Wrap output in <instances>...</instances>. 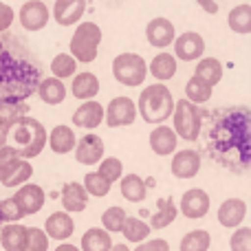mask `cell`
I'll use <instances>...</instances> for the list:
<instances>
[{"label": "cell", "mask_w": 251, "mask_h": 251, "mask_svg": "<svg viewBox=\"0 0 251 251\" xmlns=\"http://www.w3.org/2000/svg\"><path fill=\"white\" fill-rule=\"evenodd\" d=\"M82 187L86 190L88 196H95V199H104V196L110 192V183L97 172H88L86 176H84Z\"/></svg>", "instance_id": "f35d334b"}, {"label": "cell", "mask_w": 251, "mask_h": 251, "mask_svg": "<svg viewBox=\"0 0 251 251\" xmlns=\"http://www.w3.org/2000/svg\"><path fill=\"white\" fill-rule=\"evenodd\" d=\"M227 25H229V29L234 31V33H251V4H238V7H234L229 11V16H227Z\"/></svg>", "instance_id": "d6a6232c"}, {"label": "cell", "mask_w": 251, "mask_h": 251, "mask_svg": "<svg viewBox=\"0 0 251 251\" xmlns=\"http://www.w3.org/2000/svg\"><path fill=\"white\" fill-rule=\"evenodd\" d=\"M126 218H128V214H126L124 207H117V205H113V207H108L104 214H101V229L108 231L110 236L113 234H119L126 223Z\"/></svg>", "instance_id": "8d00e7d4"}, {"label": "cell", "mask_w": 251, "mask_h": 251, "mask_svg": "<svg viewBox=\"0 0 251 251\" xmlns=\"http://www.w3.org/2000/svg\"><path fill=\"white\" fill-rule=\"evenodd\" d=\"M18 18H20V26L25 31H40L49 25L51 11H49V7L42 0H26L20 7Z\"/></svg>", "instance_id": "7c38bea8"}, {"label": "cell", "mask_w": 251, "mask_h": 251, "mask_svg": "<svg viewBox=\"0 0 251 251\" xmlns=\"http://www.w3.org/2000/svg\"><path fill=\"white\" fill-rule=\"evenodd\" d=\"M75 71H77V62L69 55V53H57L51 62V73L55 79H66V77H73Z\"/></svg>", "instance_id": "74e56055"}, {"label": "cell", "mask_w": 251, "mask_h": 251, "mask_svg": "<svg viewBox=\"0 0 251 251\" xmlns=\"http://www.w3.org/2000/svg\"><path fill=\"white\" fill-rule=\"evenodd\" d=\"M75 161L82 165H95L104 159V141L100 134H84L77 143H75Z\"/></svg>", "instance_id": "5bb4252c"}, {"label": "cell", "mask_w": 251, "mask_h": 251, "mask_svg": "<svg viewBox=\"0 0 251 251\" xmlns=\"http://www.w3.org/2000/svg\"><path fill=\"white\" fill-rule=\"evenodd\" d=\"M86 11V0H55L53 4V18L62 26H73L82 20Z\"/></svg>", "instance_id": "e0dca14e"}, {"label": "cell", "mask_w": 251, "mask_h": 251, "mask_svg": "<svg viewBox=\"0 0 251 251\" xmlns=\"http://www.w3.org/2000/svg\"><path fill=\"white\" fill-rule=\"evenodd\" d=\"M44 234L47 238H53V240H69L75 231V223L71 218V214L66 212H53L51 216L47 218L44 223Z\"/></svg>", "instance_id": "ffe728a7"}, {"label": "cell", "mask_w": 251, "mask_h": 251, "mask_svg": "<svg viewBox=\"0 0 251 251\" xmlns=\"http://www.w3.org/2000/svg\"><path fill=\"white\" fill-rule=\"evenodd\" d=\"M33 176V165L20 159L13 146L0 148V183L4 187H20Z\"/></svg>", "instance_id": "8992f818"}, {"label": "cell", "mask_w": 251, "mask_h": 251, "mask_svg": "<svg viewBox=\"0 0 251 251\" xmlns=\"http://www.w3.org/2000/svg\"><path fill=\"white\" fill-rule=\"evenodd\" d=\"M119 190H122V196L130 203H141L148 196V185L139 174H126V176L119 178Z\"/></svg>", "instance_id": "83f0119b"}, {"label": "cell", "mask_w": 251, "mask_h": 251, "mask_svg": "<svg viewBox=\"0 0 251 251\" xmlns=\"http://www.w3.org/2000/svg\"><path fill=\"white\" fill-rule=\"evenodd\" d=\"M146 38L154 49H168L176 38V29L168 18H154L146 26Z\"/></svg>", "instance_id": "2e32d148"}, {"label": "cell", "mask_w": 251, "mask_h": 251, "mask_svg": "<svg viewBox=\"0 0 251 251\" xmlns=\"http://www.w3.org/2000/svg\"><path fill=\"white\" fill-rule=\"evenodd\" d=\"M176 143H178V137L174 134V130L165 124L156 126L150 132V148H152V152L159 156L174 154V152H176Z\"/></svg>", "instance_id": "7402d4cb"}, {"label": "cell", "mask_w": 251, "mask_h": 251, "mask_svg": "<svg viewBox=\"0 0 251 251\" xmlns=\"http://www.w3.org/2000/svg\"><path fill=\"white\" fill-rule=\"evenodd\" d=\"M42 82V66L13 35L0 38V100L26 101Z\"/></svg>", "instance_id": "7a4b0ae2"}, {"label": "cell", "mask_w": 251, "mask_h": 251, "mask_svg": "<svg viewBox=\"0 0 251 251\" xmlns=\"http://www.w3.org/2000/svg\"><path fill=\"white\" fill-rule=\"evenodd\" d=\"M134 251H170V243L163 238H152L146 243H139Z\"/></svg>", "instance_id": "ee69618b"}, {"label": "cell", "mask_w": 251, "mask_h": 251, "mask_svg": "<svg viewBox=\"0 0 251 251\" xmlns=\"http://www.w3.org/2000/svg\"><path fill=\"white\" fill-rule=\"evenodd\" d=\"M55 251H79L75 245H71V243H62V245H57V249Z\"/></svg>", "instance_id": "7dc6e473"}, {"label": "cell", "mask_w": 251, "mask_h": 251, "mask_svg": "<svg viewBox=\"0 0 251 251\" xmlns=\"http://www.w3.org/2000/svg\"><path fill=\"white\" fill-rule=\"evenodd\" d=\"M60 201H62V207H64L66 214H79L86 209L88 194L82 187V183L71 181V183H64V187H62Z\"/></svg>", "instance_id": "d6986e66"}, {"label": "cell", "mask_w": 251, "mask_h": 251, "mask_svg": "<svg viewBox=\"0 0 251 251\" xmlns=\"http://www.w3.org/2000/svg\"><path fill=\"white\" fill-rule=\"evenodd\" d=\"M110 247H113V238L108 231H104L101 227H91L82 236V249L79 251H110Z\"/></svg>", "instance_id": "1f68e13d"}, {"label": "cell", "mask_w": 251, "mask_h": 251, "mask_svg": "<svg viewBox=\"0 0 251 251\" xmlns=\"http://www.w3.org/2000/svg\"><path fill=\"white\" fill-rule=\"evenodd\" d=\"M71 93H73V97L75 100H79V101L95 100L97 93H100V79H97V75H93L91 71L75 73L73 75V84H71Z\"/></svg>", "instance_id": "cb8c5ba5"}, {"label": "cell", "mask_w": 251, "mask_h": 251, "mask_svg": "<svg viewBox=\"0 0 251 251\" xmlns=\"http://www.w3.org/2000/svg\"><path fill=\"white\" fill-rule=\"evenodd\" d=\"M47 128L44 124H40L33 117H20L9 130V137L16 141V150L20 154V159L29 161L42 154V150L47 148Z\"/></svg>", "instance_id": "277c9868"}, {"label": "cell", "mask_w": 251, "mask_h": 251, "mask_svg": "<svg viewBox=\"0 0 251 251\" xmlns=\"http://www.w3.org/2000/svg\"><path fill=\"white\" fill-rule=\"evenodd\" d=\"M212 245V236L205 229H192L181 238L178 251H207Z\"/></svg>", "instance_id": "e575fe53"}, {"label": "cell", "mask_w": 251, "mask_h": 251, "mask_svg": "<svg viewBox=\"0 0 251 251\" xmlns=\"http://www.w3.org/2000/svg\"><path fill=\"white\" fill-rule=\"evenodd\" d=\"M174 57L181 62H196L205 53V40L196 31H185L178 38H174Z\"/></svg>", "instance_id": "30bf717a"}, {"label": "cell", "mask_w": 251, "mask_h": 251, "mask_svg": "<svg viewBox=\"0 0 251 251\" xmlns=\"http://www.w3.org/2000/svg\"><path fill=\"white\" fill-rule=\"evenodd\" d=\"M185 100L194 106L207 104V101L212 100V86H207L203 79H199L194 75V77L187 79V84H185Z\"/></svg>", "instance_id": "836d02e7"}, {"label": "cell", "mask_w": 251, "mask_h": 251, "mask_svg": "<svg viewBox=\"0 0 251 251\" xmlns=\"http://www.w3.org/2000/svg\"><path fill=\"white\" fill-rule=\"evenodd\" d=\"M29 115V104L20 100H0V148L7 146L9 130L20 117Z\"/></svg>", "instance_id": "4fadbf2b"}, {"label": "cell", "mask_w": 251, "mask_h": 251, "mask_svg": "<svg viewBox=\"0 0 251 251\" xmlns=\"http://www.w3.org/2000/svg\"><path fill=\"white\" fill-rule=\"evenodd\" d=\"M156 212L150 216V229H165V227H170L174 221H176L178 216V209H176V203H174L172 196H168V199H159L156 201Z\"/></svg>", "instance_id": "4316f807"}, {"label": "cell", "mask_w": 251, "mask_h": 251, "mask_svg": "<svg viewBox=\"0 0 251 251\" xmlns=\"http://www.w3.org/2000/svg\"><path fill=\"white\" fill-rule=\"evenodd\" d=\"M134 106H137V115H141L146 124L161 126L165 119L172 117L174 97L165 84H150L141 91L139 101Z\"/></svg>", "instance_id": "3957f363"}, {"label": "cell", "mask_w": 251, "mask_h": 251, "mask_svg": "<svg viewBox=\"0 0 251 251\" xmlns=\"http://www.w3.org/2000/svg\"><path fill=\"white\" fill-rule=\"evenodd\" d=\"M101 122H104V106H101L100 101H84V104L73 113L75 128L95 130Z\"/></svg>", "instance_id": "603a6c76"}, {"label": "cell", "mask_w": 251, "mask_h": 251, "mask_svg": "<svg viewBox=\"0 0 251 251\" xmlns=\"http://www.w3.org/2000/svg\"><path fill=\"white\" fill-rule=\"evenodd\" d=\"M35 93H38L40 100H42L44 104H49V106H57V104H62V101L66 100V86L55 77L42 79V82L38 84V91Z\"/></svg>", "instance_id": "f1b7e54d"}, {"label": "cell", "mask_w": 251, "mask_h": 251, "mask_svg": "<svg viewBox=\"0 0 251 251\" xmlns=\"http://www.w3.org/2000/svg\"><path fill=\"white\" fill-rule=\"evenodd\" d=\"M97 174H101V176H104L106 181L113 185L115 181H119V178L124 176V163L117 159V156H108V159H101Z\"/></svg>", "instance_id": "ab89813d"}, {"label": "cell", "mask_w": 251, "mask_h": 251, "mask_svg": "<svg viewBox=\"0 0 251 251\" xmlns=\"http://www.w3.org/2000/svg\"><path fill=\"white\" fill-rule=\"evenodd\" d=\"M196 77L203 79L207 86H216L223 79V64L216 60V57H201L199 64H196Z\"/></svg>", "instance_id": "4dcf8cb0"}, {"label": "cell", "mask_w": 251, "mask_h": 251, "mask_svg": "<svg viewBox=\"0 0 251 251\" xmlns=\"http://www.w3.org/2000/svg\"><path fill=\"white\" fill-rule=\"evenodd\" d=\"M25 218V214L20 212V207H18L16 203H13V199H2L0 201V223H18Z\"/></svg>", "instance_id": "b9f144b4"}, {"label": "cell", "mask_w": 251, "mask_h": 251, "mask_svg": "<svg viewBox=\"0 0 251 251\" xmlns=\"http://www.w3.org/2000/svg\"><path fill=\"white\" fill-rule=\"evenodd\" d=\"M172 174L176 178H194L201 170V154L196 150H181L172 156Z\"/></svg>", "instance_id": "ac0fdd59"}, {"label": "cell", "mask_w": 251, "mask_h": 251, "mask_svg": "<svg viewBox=\"0 0 251 251\" xmlns=\"http://www.w3.org/2000/svg\"><path fill=\"white\" fill-rule=\"evenodd\" d=\"M209 194L201 187H192L185 194L181 196V214L190 221H196V218H205L209 212Z\"/></svg>", "instance_id": "9a60e30c"}, {"label": "cell", "mask_w": 251, "mask_h": 251, "mask_svg": "<svg viewBox=\"0 0 251 251\" xmlns=\"http://www.w3.org/2000/svg\"><path fill=\"white\" fill-rule=\"evenodd\" d=\"M172 122H174V134L185 141H199L201 130H203V115L199 113V106L190 104L187 100L174 101L172 110Z\"/></svg>", "instance_id": "52a82bcc"}, {"label": "cell", "mask_w": 251, "mask_h": 251, "mask_svg": "<svg viewBox=\"0 0 251 251\" xmlns=\"http://www.w3.org/2000/svg\"><path fill=\"white\" fill-rule=\"evenodd\" d=\"M26 238V227L11 223V225L0 227V245L4 251H22Z\"/></svg>", "instance_id": "f546056e"}, {"label": "cell", "mask_w": 251, "mask_h": 251, "mask_svg": "<svg viewBox=\"0 0 251 251\" xmlns=\"http://www.w3.org/2000/svg\"><path fill=\"white\" fill-rule=\"evenodd\" d=\"M22 251H49V238L40 227H26V238Z\"/></svg>", "instance_id": "60d3db41"}, {"label": "cell", "mask_w": 251, "mask_h": 251, "mask_svg": "<svg viewBox=\"0 0 251 251\" xmlns=\"http://www.w3.org/2000/svg\"><path fill=\"white\" fill-rule=\"evenodd\" d=\"M101 44V29L95 22H79L77 29H75L73 38H71V53L75 62L79 64H91L95 62L97 51H100Z\"/></svg>", "instance_id": "5b68a950"}, {"label": "cell", "mask_w": 251, "mask_h": 251, "mask_svg": "<svg viewBox=\"0 0 251 251\" xmlns=\"http://www.w3.org/2000/svg\"><path fill=\"white\" fill-rule=\"evenodd\" d=\"M137 119V106L130 97H115L104 110V122L108 128H124L134 124Z\"/></svg>", "instance_id": "9c48e42d"}, {"label": "cell", "mask_w": 251, "mask_h": 251, "mask_svg": "<svg viewBox=\"0 0 251 251\" xmlns=\"http://www.w3.org/2000/svg\"><path fill=\"white\" fill-rule=\"evenodd\" d=\"M247 216V203L243 199H227L218 207V223L229 229H238Z\"/></svg>", "instance_id": "44dd1931"}, {"label": "cell", "mask_w": 251, "mask_h": 251, "mask_svg": "<svg viewBox=\"0 0 251 251\" xmlns=\"http://www.w3.org/2000/svg\"><path fill=\"white\" fill-rule=\"evenodd\" d=\"M0 227H2V223H0Z\"/></svg>", "instance_id": "681fc988"}, {"label": "cell", "mask_w": 251, "mask_h": 251, "mask_svg": "<svg viewBox=\"0 0 251 251\" xmlns=\"http://www.w3.org/2000/svg\"><path fill=\"white\" fill-rule=\"evenodd\" d=\"M47 143L55 154H69V152L75 150V132L71 126H55L51 132L47 134Z\"/></svg>", "instance_id": "d4e9b609"}, {"label": "cell", "mask_w": 251, "mask_h": 251, "mask_svg": "<svg viewBox=\"0 0 251 251\" xmlns=\"http://www.w3.org/2000/svg\"><path fill=\"white\" fill-rule=\"evenodd\" d=\"M11 199H13V203L20 207V212L25 214V216H33V214H38L40 209L44 207L47 194H44V190L40 185H35V183H25V185L18 187Z\"/></svg>", "instance_id": "8fae6325"}, {"label": "cell", "mask_w": 251, "mask_h": 251, "mask_svg": "<svg viewBox=\"0 0 251 251\" xmlns=\"http://www.w3.org/2000/svg\"><path fill=\"white\" fill-rule=\"evenodd\" d=\"M11 25H13V9L9 7V4L0 2V33L9 31Z\"/></svg>", "instance_id": "f6af8a7d"}, {"label": "cell", "mask_w": 251, "mask_h": 251, "mask_svg": "<svg viewBox=\"0 0 251 251\" xmlns=\"http://www.w3.org/2000/svg\"><path fill=\"white\" fill-rule=\"evenodd\" d=\"M146 75L148 64L139 53H119L113 60V77L122 86H141Z\"/></svg>", "instance_id": "ba28073f"}, {"label": "cell", "mask_w": 251, "mask_h": 251, "mask_svg": "<svg viewBox=\"0 0 251 251\" xmlns=\"http://www.w3.org/2000/svg\"><path fill=\"white\" fill-rule=\"evenodd\" d=\"M251 113L245 106L221 108L207 128V150L216 163L231 172H245L251 159Z\"/></svg>", "instance_id": "6da1fadb"}, {"label": "cell", "mask_w": 251, "mask_h": 251, "mask_svg": "<svg viewBox=\"0 0 251 251\" xmlns=\"http://www.w3.org/2000/svg\"><path fill=\"white\" fill-rule=\"evenodd\" d=\"M231 251H251V229L249 227H238L234 236L229 238Z\"/></svg>", "instance_id": "7bdbcfd3"}, {"label": "cell", "mask_w": 251, "mask_h": 251, "mask_svg": "<svg viewBox=\"0 0 251 251\" xmlns=\"http://www.w3.org/2000/svg\"><path fill=\"white\" fill-rule=\"evenodd\" d=\"M196 2L205 9V13H214V16L218 13V2L216 0H196Z\"/></svg>", "instance_id": "bcb514c9"}, {"label": "cell", "mask_w": 251, "mask_h": 251, "mask_svg": "<svg viewBox=\"0 0 251 251\" xmlns=\"http://www.w3.org/2000/svg\"><path fill=\"white\" fill-rule=\"evenodd\" d=\"M110 251H130V249H128V245H113Z\"/></svg>", "instance_id": "c3c4849f"}, {"label": "cell", "mask_w": 251, "mask_h": 251, "mask_svg": "<svg viewBox=\"0 0 251 251\" xmlns=\"http://www.w3.org/2000/svg\"><path fill=\"white\" fill-rule=\"evenodd\" d=\"M176 69H178L176 57L168 51L156 53V55L152 57V62L148 64V73H150L154 79H159V82H168V79H172L174 75H176Z\"/></svg>", "instance_id": "484cf974"}, {"label": "cell", "mask_w": 251, "mask_h": 251, "mask_svg": "<svg viewBox=\"0 0 251 251\" xmlns=\"http://www.w3.org/2000/svg\"><path fill=\"white\" fill-rule=\"evenodd\" d=\"M122 234L128 243H143V240L150 236V227H148L146 221H141V218L128 216L122 227Z\"/></svg>", "instance_id": "d590c367"}]
</instances>
